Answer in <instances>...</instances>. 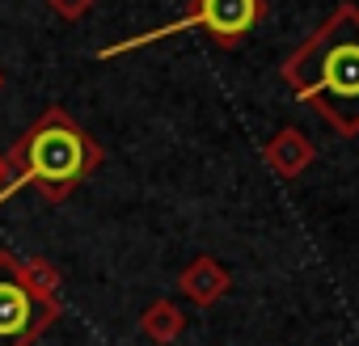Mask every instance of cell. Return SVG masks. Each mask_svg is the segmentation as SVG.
Masks as SVG:
<instances>
[{
	"instance_id": "obj_1",
	"label": "cell",
	"mask_w": 359,
	"mask_h": 346,
	"mask_svg": "<svg viewBox=\"0 0 359 346\" xmlns=\"http://www.w3.org/2000/svg\"><path fill=\"white\" fill-rule=\"evenodd\" d=\"M283 81L338 135H359V5H338L283 60Z\"/></svg>"
},
{
	"instance_id": "obj_2",
	"label": "cell",
	"mask_w": 359,
	"mask_h": 346,
	"mask_svg": "<svg viewBox=\"0 0 359 346\" xmlns=\"http://www.w3.org/2000/svg\"><path fill=\"white\" fill-rule=\"evenodd\" d=\"M102 160H106L102 144L64 106H47L26 127V135L5 152L9 182L0 186V203L13 199L22 186H39L47 203H64L85 178L102 169Z\"/></svg>"
},
{
	"instance_id": "obj_3",
	"label": "cell",
	"mask_w": 359,
	"mask_h": 346,
	"mask_svg": "<svg viewBox=\"0 0 359 346\" xmlns=\"http://www.w3.org/2000/svg\"><path fill=\"white\" fill-rule=\"evenodd\" d=\"M258 18H262V0H195V5L187 9V18H182V22H173L169 30H152V34H140V39H131V43H114V47H106V51H97V55H102V60H110V55L135 51L140 43L165 39V34L187 30V26L208 30L220 47H237V43L258 26Z\"/></svg>"
},
{
	"instance_id": "obj_4",
	"label": "cell",
	"mask_w": 359,
	"mask_h": 346,
	"mask_svg": "<svg viewBox=\"0 0 359 346\" xmlns=\"http://www.w3.org/2000/svg\"><path fill=\"white\" fill-rule=\"evenodd\" d=\"M60 321V300H39L18 279V258L0 254V346H30Z\"/></svg>"
},
{
	"instance_id": "obj_5",
	"label": "cell",
	"mask_w": 359,
	"mask_h": 346,
	"mask_svg": "<svg viewBox=\"0 0 359 346\" xmlns=\"http://www.w3.org/2000/svg\"><path fill=\"white\" fill-rule=\"evenodd\" d=\"M229 287H233V275H229L212 254H199L195 262L182 266V275H177V291H182L195 308L220 304V300L229 296Z\"/></svg>"
},
{
	"instance_id": "obj_6",
	"label": "cell",
	"mask_w": 359,
	"mask_h": 346,
	"mask_svg": "<svg viewBox=\"0 0 359 346\" xmlns=\"http://www.w3.org/2000/svg\"><path fill=\"white\" fill-rule=\"evenodd\" d=\"M262 160H266L271 173H279V178H300V173L317 160V148H313V139L300 127H283V131H275L266 139Z\"/></svg>"
},
{
	"instance_id": "obj_7",
	"label": "cell",
	"mask_w": 359,
	"mask_h": 346,
	"mask_svg": "<svg viewBox=\"0 0 359 346\" xmlns=\"http://www.w3.org/2000/svg\"><path fill=\"white\" fill-rule=\"evenodd\" d=\"M140 329H144V338H152L156 346H169V342L182 338V329H187V312L177 308L173 300H152V304L140 312Z\"/></svg>"
},
{
	"instance_id": "obj_8",
	"label": "cell",
	"mask_w": 359,
	"mask_h": 346,
	"mask_svg": "<svg viewBox=\"0 0 359 346\" xmlns=\"http://www.w3.org/2000/svg\"><path fill=\"white\" fill-rule=\"evenodd\" d=\"M18 279L39 296V300H60V270L47 258H18Z\"/></svg>"
},
{
	"instance_id": "obj_9",
	"label": "cell",
	"mask_w": 359,
	"mask_h": 346,
	"mask_svg": "<svg viewBox=\"0 0 359 346\" xmlns=\"http://www.w3.org/2000/svg\"><path fill=\"white\" fill-rule=\"evenodd\" d=\"M43 5H47L55 18H64V22H81V18L97 5V0H43Z\"/></svg>"
},
{
	"instance_id": "obj_10",
	"label": "cell",
	"mask_w": 359,
	"mask_h": 346,
	"mask_svg": "<svg viewBox=\"0 0 359 346\" xmlns=\"http://www.w3.org/2000/svg\"><path fill=\"white\" fill-rule=\"evenodd\" d=\"M9 182V169H5V152H0V186Z\"/></svg>"
},
{
	"instance_id": "obj_11",
	"label": "cell",
	"mask_w": 359,
	"mask_h": 346,
	"mask_svg": "<svg viewBox=\"0 0 359 346\" xmlns=\"http://www.w3.org/2000/svg\"><path fill=\"white\" fill-rule=\"evenodd\" d=\"M0 89H5V72H0Z\"/></svg>"
}]
</instances>
